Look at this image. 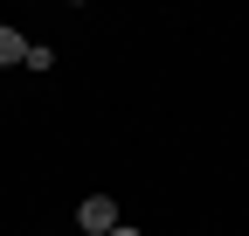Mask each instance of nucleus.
<instances>
[{
  "label": "nucleus",
  "mask_w": 249,
  "mask_h": 236,
  "mask_svg": "<svg viewBox=\"0 0 249 236\" xmlns=\"http://www.w3.org/2000/svg\"><path fill=\"white\" fill-rule=\"evenodd\" d=\"M76 229H83V236H111V229H118V201H111V195H90L83 209H76Z\"/></svg>",
  "instance_id": "1"
},
{
  "label": "nucleus",
  "mask_w": 249,
  "mask_h": 236,
  "mask_svg": "<svg viewBox=\"0 0 249 236\" xmlns=\"http://www.w3.org/2000/svg\"><path fill=\"white\" fill-rule=\"evenodd\" d=\"M111 236H139V229H132V222H118V229H111Z\"/></svg>",
  "instance_id": "4"
},
{
  "label": "nucleus",
  "mask_w": 249,
  "mask_h": 236,
  "mask_svg": "<svg viewBox=\"0 0 249 236\" xmlns=\"http://www.w3.org/2000/svg\"><path fill=\"white\" fill-rule=\"evenodd\" d=\"M49 63H55V56H49V49H42V42H28V56H21V70H35V77H42V70H49Z\"/></svg>",
  "instance_id": "3"
},
{
  "label": "nucleus",
  "mask_w": 249,
  "mask_h": 236,
  "mask_svg": "<svg viewBox=\"0 0 249 236\" xmlns=\"http://www.w3.org/2000/svg\"><path fill=\"white\" fill-rule=\"evenodd\" d=\"M21 56H28V42H21V28H7V21H0V63H21Z\"/></svg>",
  "instance_id": "2"
}]
</instances>
